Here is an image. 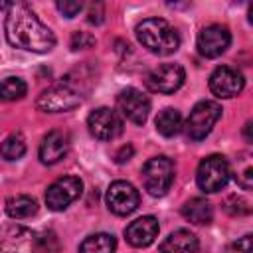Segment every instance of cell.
Returning <instances> with one entry per match:
<instances>
[{"label":"cell","mask_w":253,"mask_h":253,"mask_svg":"<svg viewBox=\"0 0 253 253\" xmlns=\"http://www.w3.org/2000/svg\"><path fill=\"white\" fill-rule=\"evenodd\" d=\"M231 43V34L221 24L206 26L198 34V51L204 57H219Z\"/></svg>","instance_id":"cell-14"},{"label":"cell","mask_w":253,"mask_h":253,"mask_svg":"<svg viewBox=\"0 0 253 253\" xmlns=\"http://www.w3.org/2000/svg\"><path fill=\"white\" fill-rule=\"evenodd\" d=\"M227 253H253V239H251V235H243L241 239L233 241L227 247Z\"/></svg>","instance_id":"cell-26"},{"label":"cell","mask_w":253,"mask_h":253,"mask_svg":"<svg viewBox=\"0 0 253 253\" xmlns=\"http://www.w3.org/2000/svg\"><path fill=\"white\" fill-rule=\"evenodd\" d=\"M87 20L91 24H101L103 22V4H91L87 12Z\"/></svg>","instance_id":"cell-28"},{"label":"cell","mask_w":253,"mask_h":253,"mask_svg":"<svg viewBox=\"0 0 253 253\" xmlns=\"http://www.w3.org/2000/svg\"><path fill=\"white\" fill-rule=\"evenodd\" d=\"M132 152H134V148H132L130 144H125V146H121V148L117 150L115 160H117L119 164H123V162H126V160H130V158H132Z\"/></svg>","instance_id":"cell-29"},{"label":"cell","mask_w":253,"mask_h":253,"mask_svg":"<svg viewBox=\"0 0 253 253\" xmlns=\"http://www.w3.org/2000/svg\"><path fill=\"white\" fill-rule=\"evenodd\" d=\"M136 38L150 53L170 55L180 47V36L174 26L162 18H146L136 26Z\"/></svg>","instance_id":"cell-2"},{"label":"cell","mask_w":253,"mask_h":253,"mask_svg":"<svg viewBox=\"0 0 253 253\" xmlns=\"http://www.w3.org/2000/svg\"><path fill=\"white\" fill-rule=\"evenodd\" d=\"M117 109L130 123L142 125L150 113V99L142 91L134 87H126L117 95Z\"/></svg>","instance_id":"cell-11"},{"label":"cell","mask_w":253,"mask_h":253,"mask_svg":"<svg viewBox=\"0 0 253 253\" xmlns=\"http://www.w3.org/2000/svg\"><path fill=\"white\" fill-rule=\"evenodd\" d=\"M174 180V162L168 156H154L142 166V184L150 196H164Z\"/></svg>","instance_id":"cell-4"},{"label":"cell","mask_w":253,"mask_h":253,"mask_svg":"<svg viewBox=\"0 0 253 253\" xmlns=\"http://www.w3.org/2000/svg\"><path fill=\"white\" fill-rule=\"evenodd\" d=\"M4 32L10 45L26 51L45 53L55 45L53 32L32 12V8H28L22 2L12 4L6 12Z\"/></svg>","instance_id":"cell-1"},{"label":"cell","mask_w":253,"mask_h":253,"mask_svg":"<svg viewBox=\"0 0 253 253\" xmlns=\"http://www.w3.org/2000/svg\"><path fill=\"white\" fill-rule=\"evenodd\" d=\"M158 219L154 215H142L130 221L125 229V239L132 247H148L158 237Z\"/></svg>","instance_id":"cell-15"},{"label":"cell","mask_w":253,"mask_h":253,"mask_svg":"<svg viewBox=\"0 0 253 253\" xmlns=\"http://www.w3.org/2000/svg\"><path fill=\"white\" fill-rule=\"evenodd\" d=\"M95 43V38L89 32H75L71 36V49H85Z\"/></svg>","instance_id":"cell-25"},{"label":"cell","mask_w":253,"mask_h":253,"mask_svg":"<svg viewBox=\"0 0 253 253\" xmlns=\"http://www.w3.org/2000/svg\"><path fill=\"white\" fill-rule=\"evenodd\" d=\"M229 176H231L229 162L221 154H211V156H206L200 162L196 182H198L202 192L213 194V192H219L227 184Z\"/></svg>","instance_id":"cell-3"},{"label":"cell","mask_w":253,"mask_h":253,"mask_svg":"<svg viewBox=\"0 0 253 253\" xmlns=\"http://www.w3.org/2000/svg\"><path fill=\"white\" fill-rule=\"evenodd\" d=\"M57 10H59L65 18H73V16H77V14L83 10V4H81V2L63 0V2H57Z\"/></svg>","instance_id":"cell-27"},{"label":"cell","mask_w":253,"mask_h":253,"mask_svg":"<svg viewBox=\"0 0 253 253\" xmlns=\"http://www.w3.org/2000/svg\"><path fill=\"white\" fill-rule=\"evenodd\" d=\"M0 154L6 160H18L26 154V140L20 132L10 134L8 138H4V142L0 144Z\"/></svg>","instance_id":"cell-23"},{"label":"cell","mask_w":253,"mask_h":253,"mask_svg":"<svg viewBox=\"0 0 253 253\" xmlns=\"http://www.w3.org/2000/svg\"><path fill=\"white\" fill-rule=\"evenodd\" d=\"M245 138H247V140H251V121L245 125Z\"/></svg>","instance_id":"cell-30"},{"label":"cell","mask_w":253,"mask_h":253,"mask_svg":"<svg viewBox=\"0 0 253 253\" xmlns=\"http://www.w3.org/2000/svg\"><path fill=\"white\" fill-rule=\"evenodd\" d=\"M117 241L111 233H95L83 239L79 245V253H115Z\"/></svg>","instance_id":"cell-21"},{"label":"cell","mask_w":253,"mask_h":253,"mask_svg":"<svg viewBox=\"0 0 253 253\" xmlns=\"http://www.w3.org/2000/svg\"><path fill=\"white\" fill-rule=\"evenodd\" d=\"M0 249L2 253H40L38 235L18 223H8L0 229Z\"/></svg>","instance_id":"cell-6"},{"label":"cell","mask_w":253,"mask_h":253,"mask_svg":"<svg viewBox=\"0 0 253 253\" xmlns=\"http://www.w3.org/2000/svg\"><path fill=\"white\" fill-rule=\"evenodd\" d=\"M221 117V107L215 101H200L198 105H194V109L188 115L186 121V132L192 140H202L206 138L213 125L219 121Z\"/></svg>","instance_id":"cell-5"},{"label":"cell","mask_w":253,"mask_h":253,"mask_svg":"<svg viewBox=\"0 0 253 253\" xmlns=\"http://www.w3.org/2000/svg\"><path fill=\"white\" fill-rule=\"evenodd\" d=\"M105 202H107V208L113 213H117V215H128V213H132L138 208L140 196H138V190L130 182L117 180V182H113L109 186L107 196H105Z\"/></svg>","instance_id":"cell-10"},{"label":"cell","mask_w":253,"mask_h":253,"mask_svg":"<svg viewBox=\"0 0 253 253\" xmlns=\"http://www.w3.org/2000/svg\"><path fill=\"white\" fill-rule=\"evenodd\" d=\"M223 208H225V211L231 213V215H245V213L251 211L249 202L243 200V198H239V196H229V198L225 200Z\"/></svg>","instance_id":"cell-24"},{"label":"cell","mask_w":253,"mask_h":253,"mask_svg":"<svg viewBox=\"0 0 253 253\" xmlns=\"http://www.w3.org/2000/svg\"><path fill=\"white\" fill-rule=\"evenodd\" d=\"M182 215L196 225H206L213 219V208L204 198H192L182 206Z\"/></svg>","instance_id":"cell-18"},{"label":"cell","mask_w":253,"mask_h":253,"mask_svg":"<svg viewBox=\"0 0 253 253\" xmlns=\"http://www.w3.org/2000/svg\"><path fill=\"white\" fill-rule=\"evenodd\" d=\"M28 93V85L20 77H6L0 81V101H18Z\"/></svg>","instance_id":"cell-22"},{"label":"cell","mask_w":253,"mask_h":253,"mask_svg":"<svg viewBox=\"0 0 253 253\" xmlns=\"http://www.w3.org/2000/svg\"><path fill=\"white\" fill-rule=\"evenodd\" d=\"M243 87H245V79L233 67L219 65L210 75V91L219 99H231V97L239 95L243 91Z\"/></svg>","instance_id":"cell-13"},{"label":"cell","mask_w":253,"mask_h":253,"mask_svg":"<svg viewBox=\"0 0 253 253\" xmlns=\"http://www.w3.org/2000/svg\"><path fill=\"white\" fill-rule=\"evenodd\" d=\"M184 79H186V71L180 63H162V65H158L146 73L144 85L152 93L170 95L182 87Z\"/></svg>","instance_id":"cell-7"},{"label":"cell","mask_w":253,"mask_h":253,"mask_svg":"<svg viewBox=\"0 0 253 253\" xmlns=\"http://www.w3.org/2000/svg\"><path fill=\"white\" fill-rule=\"evenodd\" d=\"M89 132L99 140H113L123 132V119L109 107H99L87 117Z\"/></svg>","instance_id":"cell-12"},{"label":"cell","mask_w":253,"mask_h":253,"mask_svg":"<svg viewBox=\"0 0 253 253\" xmlns=\"http://www.w3.org/2000/svg\"><path fill=\"white\" fill-rule=\"evenodd\" d=\"M79 105L81 95L69 85H53L49 89H43L36 99V107L43 113H65Z\"/></svg>","instance_id":"cell-8"},{"label":"cell","mask_w":253,"mask_h":253,"mask_svg":"<svg viewBox=\"0 0 253 253\" xmlns=\"http://www.w3.org/2000/svg\"><path fill=\"white\" fill-rule=\"evenodd\" d=\"M154 123H156V130L162 136H176L182 130V115L178 109H172V107L160 111Z\"/></svg>","instance_id":"cell-20"},{"label":"cell","mask_w":253,"mask_h":253,"mask_svg":"<svg viewBox=\"0 0 253 253\" xmlns=\"http://www.w3.org/2000/svg\"><path fill=\"white\" fill-rule=\"evenodd\" d=\"M69 150V134L65 130H49L40 142V160L47 166L57 164Z\"/></svg>","instance_id":"cell-16"},{"label":"cell","mask_w":253,"mask_h":253,"mask_svg":"<svg viewBox=\"0 0 253 253\" xmlns=\"http://www.w3.org/2000/svg\"><path fill=\"white\" fill-rule=\"evenodd\" d=\"M198 237L192 231L176 229L160 243V253H198Z\"/></svg>","instance_id":"cell-17"},{"label":"cell","mask_w":253,"mask_h":253,"mask_svg":"<svg viewBox=\"0 0 253 253\" xmlns=\"http://www.w3.org/2000/svg\"><path fill=\"white\" fill-rule=\"evenodd\" d=\"M83 192V182L77 176H63L57 178L47 190H45V204L53 211L65 210L69 204H73Z\"/></svg>","instance_id":"cell-9"},{"label":"cell","mask_w":253,"mask_h":253,"mask_svg":"<svg viewBox=\"0 0 253 253\" xmlns=\"http://www.w3.org/2000/svg\"><path fill=\"white\" fill-rule=\"evenodd\" d=\"M36 211H38V202L26 194L10 196L6 200V213L12 219H26V217H32Z\"/></svg>","instance_id":"cell-19"}]
</instances>
